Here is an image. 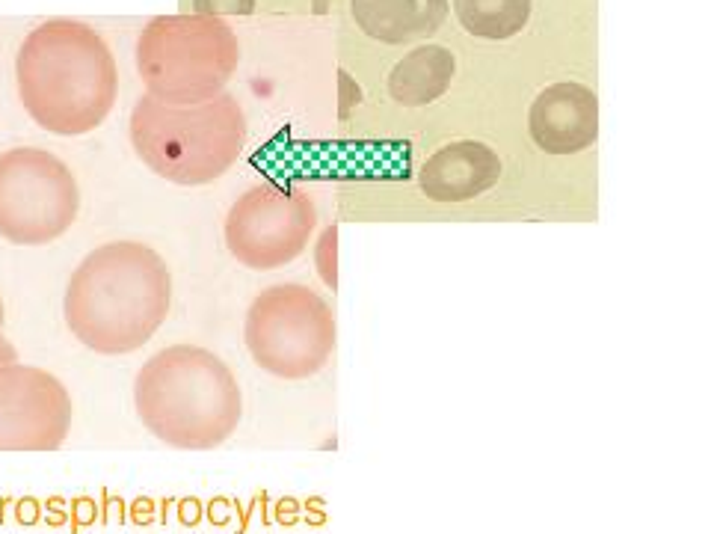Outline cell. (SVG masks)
<instances>
[{
    "instance_id": "29",
    "label": "cell",
    "mask_w": 711,
    "mask_h": 534,
    "mask_svg": "<svg viewBox=\"0 0 711 534\" xmlns=\"http://www.w3.org/2000/svg\"><path fill=\"white\" fill-rule=\"evenodd\" d=\"M3 318H6V309H3V297H0V327H3Z\"/></svg>"
},
{
    "instance_id": "25",
    "label": "cell",
    "mask_w": 711,
    "mask_h": 534,
    "mask_svg": "<svg viewBox=\"0 0 711 534\" xmlns=\"http://www.w3.org/2000/svg\"><path fill=\"white\" fill-rule=\"evenodd\" d=\"M45 505H48V511H45V523H48V526H66V523H69L66 499L54 496V499H48Z\"/></svg>"
},
{
    "instance_id": "26",
    "label": "cell",
    "mask_w": 711,
    "mask_h": 534,
    "mask_svg": "<svg viewBox=\"0 0 711 534\" xmlns=\"http://www.w3.org/2000/svg\"><path fill=\"white\" fill-rule=\"evenodd\" d=\"M110 520H125V508H122V499H113V496H107L104 493V523H110Z\"/></svg>"
},
{
    "instance_id": "19",
    "label": "cell",
    "mask_w": 711,
    "mask_h": 534,
    "mask_svg": "<svg viewBox=\"0 0 711 534\" xmlns=\"http://www.w3.org/2000/svg\"><path fill=\"white\" fill-rule=\"evenodd\" d=\"M300 520L306 523V526H312V529H320V526H326V502L320 499V496H312V499H306L303 505H300Z\"/></svg>"
},
{
    "instance_id": "22",
    "label": "cell",
    "mask_w": 711,
    "mask_h": 534,
    "mask_svg": "<svg viewBox=\"0 0 711 534\" xmlns=\"http://www.w3.org/2000/svg\"><path fill=\"white\" fill-rule=\"evenodd\" d=\"M15 520L21 523V526H36L39 520H42V505L36 502V499H21L18 505H15Z\"/></svg>"
},
{
    "instance_id": "20",
    "label": "cell",
    "mask_w": 711,
    "mask_h": 534,
    "mask_svg": "<svg viewBox=\"0 0 711 534\" xmlns=\"http://www.w3.org/2000/svg\"><path fill=\"white\" fill-rule=\"evenodd\" d=\"M232 514H235V502L226 499V496H217L208 502V520L214 526H229L232 523Z\"/></svg>"
},
{
    "instance_id": "3",
    "label": "cell",
    "mask_w": 711,
    "mask_h": 534,
    "mask_svg": "<svg viewBox=\"0 0 711 534\" xmlns=\"http://www.w3.org/2000/svg\"><path fill=\"white\" fill-rule=\"evenodd\" d=\"M134 407L160 443L208 451L237 431L243 395L235 371L214 351L172 345L137 371Z\"/></svg>"
},
{
    "instance_id": "16",
    "label": "cell",
    "mask_w": 711,
    "mask_h": 534,
    "mask_svg": "<svg viewBox=\"0 0 711 534\" xmlns=\"http://www.w3.org/2000/svg\"><path fill=\"white\" fill-rule=\"evenodd\" d=\"M193 12L196 15H214V18L252 15L255 12V0H193Z\"/></svg>"
},
{
    "instance_id": "6",
    "label": "cell",
    "mask_w": 711,
    "mask_h": 534,
    "mask_svg": "<svg viewBox=\"0 0 711 534\" xmlns=\"http://www.w3.org/2000/svg\"><path fill=\"white\" fill-rule=\"evenodd\" d=\"M243 345L252 362L273 377H315L338 345L335 312L315 288L303 282H276L249 303Z\"/></svg>"
},
{
    "instance_id": "15",
    "label": "cell",
    "mask_w": 711,
    "mask_h": 534,
    "mask_svg": "<svg viewBox=\"0 0 711 534\" xmlns=\"http://www.w3.org/2000/svg\"><path fill=\"white\" fill-rule=\"evenodd\" d=\"M317 276L329 291H338V226H326L315 241Z\"/></svg>"
},
{
    "instance_id": "9",
    "label": "cell",
    "mask_w": 711,
    "mask_h": 534,
    "mask_svg": "<svg viewBox=\"0 0 711 534\" xmlns=\"http://www.w3.org/2000/svg\"><path fill=\"white\" fill-rule=\"evenodd\" d=\"M69 389L45 368H0V451H57L72 431Z\"/></svg>"
},
{
    "instance_id": "11",
    "label": "cell",
    "mask_w": 711,
    "mask_h": 534,
    "mask_svg": "<svg viewBox=\"0 0 711 534\" xmlns=\"http://www.w3.org/2000/svg\"><path fill=\"white\" fill-rule=\"evenodd\" d=\"M501 158L480 140H454L436 149L418 170V187L430 202L463 205L501 181Z\"/></svg>"
},
{
    "instance_id": "23",
    "label": "cell",
    "mask_w": 711,
    "mask_h": 534,
    "mask_svg": "<svg viewBox=\"0 0 711 534\" xmlns=\"http://www.w3.org/2000/svg\"><path fill=\"white\" fill-rule=\"evenodd\" d=\"M131 523L134 526H152L155 523V502L140 496L134 505H131Z\"/></svg>"
},
{
    "instance_id": "2",
    "label": "cell",
    "mask_w": 711,
    "mask_h": 534,
    "mask_svg": "<svg viewBox=\"0 0 711 534\" xmlns=\"http://www.w3.org/2000/svg\"><path fill=\"white\" fill-rule=\"evenodd\" d=\"M15 87L27 116L48 134L95 131L119 95V69L104 36L78 18H48L15 54Z\"/></svg>"
},
{
    "instance_id": "27",
    "label": "cell",
    "mask_w": 711,
    "mask_h": 534,
    "mask_svg": "<svg viewBox=\"0 0 711 534\" xmlns=\"http://www.w3.org/2000/svg\"><path fill=\"white\" fill-rule=\"evenodd\" d=\"M9 362H18V354H15V345L6 339V333H3V327H0V368L9 365Z\"/></svg>"
},
{
    "instance_id": "28",
    "label": "cell",
    "mask_w": 711,
    "mask_h": 534,
    "mask_svg": "<svg viewBox=\"0 0 711 534\" xmlns=\"http://www.w3.org/2000/svg\"><path fill=\"white\" fill-rule=\"evenodd\" d=\"M329 3H332V0H312V9H315V15H323V12L329 9Z\"/></svg>"
},
{
    "instance_id": "13",
    "label": "cell",
    "mask_w": 711,
    "mask_h": 534,
    "mask_svg": "<svg viewBox=\"0 0 711 534\" xmlns=\"http://www.w3.org/2000/svg\"><path fill=\"white\" fill-rule=\"evenodd\" d=\"M457 75V57L445 45H418L389 72V95L400 107H427L439 101Z\"/></svg>"
},
{
    "instance_id": "21",
    "label": "cell",
    "mask_w": 711,
    "mask_h": 534,
    "mask_svg": "<svg viewBox=\"0 0 711 534\" xmlns=\"http://www.w3.org/2000/svg\"><path fill=\"white\" fill-rule=\"evenodd\" d=\"M279 526H285V529H291V526H297L300 523V502L297 499H291V496H282L279 502H276V517H273Z\"/></svg>"
},
{
    "instance_id": "17",
    "label": "cell",
    "mask_w": 711,
    "mask_h": 534,
    "mask_svg": "<svg viewBox=\"0 0 711 534\" xmlns=\"http://www.w3.org/2000/svg\"><path fill=\"white\" fill-rule=\"evenodd\" d=\"M338 116L341 119H350V113L362 104V89H359V84L350 78V72L347 69H338Z\"/></svg>"
},
{
    "instance_id": "5",
    "label": "cell",
    "mask_w": 711,
    "mask_h": 534,
    "mask_svg": "<svg viewBox=\"0 0 711 534\" xmlns=\"http://www.w3.org/2000/svg\"><path fill=\"white\" fill-rule=\"evenodd\" d=\"M240 66L232 24L214 15H158L137 39V75L163 104H199L226 92Z\"/></svg>"
},
{
    "instance_id": "10",
    "label": "cell",
    "mask_w": 711,
    "mask_h": 534,
    "mask_svg": "<svg viewBox=\"0 0 711 534\" xmlns=\"http://www.w3.org/2000/svg\"><path fill=\"white\" fill-rule=\"evenodd\" d=\"M528 131L546 155H578L599 140V95L578 81L546 87L528 110Z\"/></svg>"
},
{
    "instance_id": "18",
    "label": "cell",
    "mask_w": 711,
    "mask_h": 534,
    "mask_svg": "<svg viewBox=\"0 0 711 534\" xmlns=\"http://www.w3.org/2000/svg\"><path fill=\"white\" fill-rule=\"evenodd\" d=\"M69 520H72V534H78L80 529L92 526V523L98 520V505H95V499H89V496H78V499L72 502V514H69Z\"/></svg>"
},
{
    "instance_id": "24",
    "label": "cell",
    "mask_w": 711,
    "mask_h": 534,
    "mask_svg": "<svg viewBox=\"0 0 711 534\" xmlns=\"http://www.w3.org/2000/svg\"><path fill=\"white\" fill-rule=\"evenodd\" d=\"M178 520H181V526H199V520H202V502L199 499H181L178 502Z\"/></svg>"
},
{
    "instance_id": "14",
    "label": "cell",
    "mask_w": 711,
    "mask_h": 534,
    "mask_svg": "<svg viewBox=\"0 0 711 534\" xmlns=\"http://www.w3.org/2000/svg\"><path fill=\"white\" fill-rule=\"evenodd\" d=\"M534 12V0H454V15L474 39L504 42L519 36Z\"/></svg>"
},
{
    "instance_id": "7",
    "label": "cell",
    "mask_w": 711,
    "mask_h": 534,
    "mask_svg": "<svg viewBox=\"0 0 711 534\" xmlns=\"http://www.w3.org/2000/svg\"><path fill=\"white\" fill-rule=\"evenodd\" d=\"M80 214L72 167L48 149L15 146L0 155V238L45 247L63 238Z\"/></svg>"
},
{
    "instance_id": "8",
    "label": "cell",
    "mask_w": 711,
    "mask_h": 534,
    "mask_svg": "<svg viewBox=\"0 0 711 534\" xmlns=\"http://www.w3.org/2000/svg\"><path fill=\"white\" fill-rule=\"evenodd\" d=\"M315 229V199L306 190L255 184L232 202L223 238L237 265L261 273L300 259Z\"/></svg>"
},
{
    "instance_id": "4",
    "label": "cell",
    "mask_w": 711,
    "mask_h": 534,
    "mask_svg": "<svg viewBox=\"0 0 711 534\" xmlns=\"http://www.w3.org/2000/svg\"><path fill=\"white\" fill-rule=\"evenodd\" d=\"M137 158L163 181L202 187L223 178L243 155L249 125L232 92L199 104H163L143 95L128 122Z\"/></svg>"
},
{
    "instance_id": "12",
    "label": "cell",
    "mask_w": 711,
    "mask_h": 534,
    "mask_svg": "<svg viewBox=\"0 0 711 534\" xmlns=\"http://www.w3.org/2000/svg\"><path fill=\"white\" fill-rule=\"evenodd\" d=\"M451 0H350L356 27L383 45H409L439 33Z\"/></svg>"
},
{
    "instance_id": "1",
    "label": "cell",
    "mask_w": 711,
    "mask_h": 534,
    "mask_svg": "<svg viewBox=\"0 0 711 534\" xmlns=\"http://www.w3.org/2000/svg\"><path fill=\"white\" fill-rule=\"evenodd\" d=\"M172 309V273L143 241L95 247L72 273L63 318L83 348L104 356L140 351Z\"/></svg>"
}]
</instances>
